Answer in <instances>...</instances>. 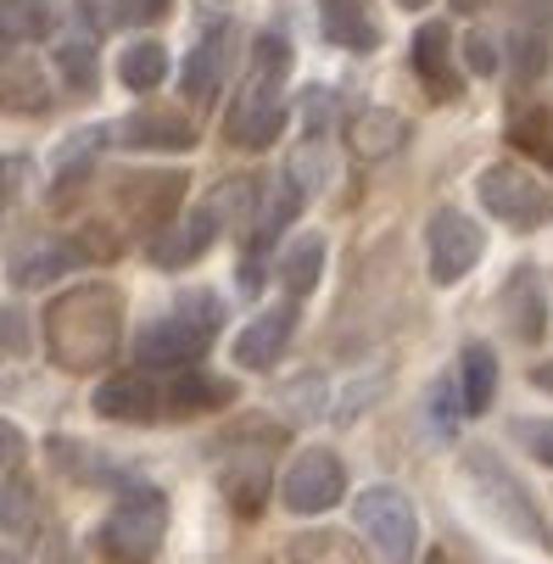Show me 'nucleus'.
I'll use <instances>...</instances> for the list:
<instances>
[{"label": "nucleus", "mask_w": 553, "mask_h": 564, "mask_svg": "<svg viewBox=\"0 0 553 564\" xmlns=\"http://www.w3.org/2000/svg\"><path fill=\"white\" fill-rule=\"evenodd\" d=\"M118 341V296L107 285H78L67 302L51 307V352L62 369H90L112 358Z\"/></svg>", "instance_id": "f257e3e1"}, {"label": "nucleus", "mask_w": 553, "mask_h": 564, "mask_svg": "<svg viewBox=\"0 0 553 564\" xmlns=\"http://www.w3.org/2000/svg\"><path fill=\"white\" fill-rule=\"evenodd\" d=\"M353 520H358L364 542H369L386 564H409V558H414V547H420V520H414V509H409V498H403L398 487H369V492H358Z\"/></svg>", "instance_id": "f03ea898"}, {"label": "nucleus", "mask_w": 553, "mask_h": 564, "mask_svg": "<svg viewBox=\"0 0 553 564\" xmlns=\"http://www.w3.org/2000/svg\"><path fill=\"white\" fill-rule=\"evenodd\" d=\"M476 191H481V207H487L492 218L514 224V229H542V224L553 218V191H547L536 174L514 169V163H492V169H481Z\"/></svg>", "instance_id": "7ed1b4c3"}, {"label": "nucleus", "mask_w": 553, "mask_h": 564, "mask_svg": "<svg viewBox=\"0 0 553 564\" xmlns=\"http://www.w3.org/2000/svg\"><path fill=\"white\" fill-rule=\"evenodd\" d=\"M425 252H431V280L436 285H458L487 252V229L469 224L458 207H436L425 224Z\"/></svg>", "instance_id": "20e7f679"}, {"label": "nucleus", "mask_w": 553, "mask_h": 564, "mask_svg": "<svg viewBox=\"0 0 553 564\" xmlns=\"http://www.w3.org/2000/svg\"><path fill=\"white\" fill-rule=\"evenodd\" d=\"M169 525V498L156 487H129L107 514V547L123 558H151Z\"/></svg>", "instance_id": "39448f33"}, {"label": "nucleus", "mask_w": 553, "mask_h": 564, "mask_svg": "<svg viewBox=\"0 0 553 564\" xmlns=\"http://www.w3.org/2000/svg\"><path fill=\"white\" fill-rule=\"evenodd\" d=\"M341 492H347V469L330 447H307L280 480V498L291 514H325V509H336Z\"/></svg>", "instance_id": "423d86ee"}, {"label": "nucleus", "mask_w": 553, "mask_h": 564, "mask_svg": "<svg viewBox=\"0 0 553 564\" xmlns=\"http://www.w3.org/2000/svg\"><path fill=\"white\" fill-rule=\"evenodd\" d=\"M280 85H285V78H269V73L247 67V90H241V101H235V112H229V140L235 145L263 151L285 129V90Z\"/></svg>", "instance_id": "0eeeda50"}, {"label": "nucleus", "mask_w": 553, "mask_h": 564, "mask_svg": "<svg viewBox=\"0 0 553 564\" xmlns=\"http://www.w3.org/2000/svg\"><path fill=\"white\" fill-rule=\"evenodd\" d=\"M207 341H213V330H202L196 318H185V313H169V318H156V325L140 330L134 358L145 369H185V364H196L207 352Z\"/></svg>", "instance_id": "6e6552de"}, {"label": "nucleus", "mask_w": 553, "mask_h": 564, "mask_svg": "<svg viewBox=\"0 0 553 564\" xmlns=\"http://www.w3.org/2000/svg\"><path fill=\"white\" fill-rule=\"evenodd\" d=\"M509 51L514 73L536 78L553 56V0H509Z\"/></svg>", "instance_id": "1a4fd4ad"}, {"label": "nucleus", "mask_w": 553, "mask_h": 564, "mask_svg": "<svg viewBox=\"0 0 553 564\" xmlns=\"http://www.w3.org/2000/svg\"><path fill=\"white\" fill-rule=\"evenodd\" d=\"M112 140L129 145V151H191L196 145V129L180 112H169V107H145V112L118 118Z\"/></svg>", "instance_id": "9d476101"}, {"label": "nucleus", "mask_w": 553, "mask_h": 564, "mask_svg": "<svg viewBox=\"0 0 553 564\" xmlns=\"http://www.w3.org/2000/svg\"><path fill=\"white\" fill-rule=\"evenodd\" d=\"M476 464H481V469H487V480H492V492H476V487H469V492H476V503H487V498H492L498 525H503V531H514L520 542H547V536H542V514L525 503L520 480H509V475L498 469V458H487V453H476Z\"/></svg>", "instance_id": "9b49d317"}, {"label": "nucleus", "mask_w": 553, "mask_h": 564, "mask_svg": "<svg viewBox=\"0 0 553 564\" xmlns=\"http://www.w3.org/2000/svg\"><path fill=\"white\" fill-rule=\"evenodd\" d=\"M291 330H296V307H291V302L258 313L252 325L235 336V364H241V369H274V358H280L285 341H291Z\"/></svg>", "instance_id": "f8f14e48"}, {"label": "nucleus", "mask_w": 553, "mask_h": 564, "mask_svg": "<svg viewBox=\"0 0 553 564\" xmlns=\"http://www.w3.org/2000/svg\"><path fill=\"white\" fill-rule=\"evenodd\" d=\"M503 307H509V325L520 341H536L542 325H547V280L536 263H520L503 285Z\"/></svg>", "instance_id": "ddd939ff"}, {"label": "nucleus", "mask_w": 553, "mask_h": 564, "mask_svg": "<svg viewBox=\"0 0 553 564\" xmlns=\"http://www.w3.org/2000/svg\"><path fill=\"white\" fill-rule=\"evenodd\" d=\"M213 235H218V207H202L185 224H163V235L151 240V258L180 269V263H191V258H202L213 247Z\"/></svg>", "instance_id": "4468645a"}, {"label": "nucleus", "mask_w": 553, "mask_h": 564, "mask_svg": "<svg viewBox=\"0 0 553 564\" xmlns=\"http://www.w3.org/2000/svg\"><path fill=\"white\" fill-rule=\"evenodd\" d=\"M319 29L341 51H375L380 45V23L369 18V0H325V7H319Z\"/></svg>", "instance_id": "2eb2a0df"}, {"label": "nucleus", "mask_w": 553, "mask_h": 564, "mask_svg": "<svg viewBox=\"0 0 553 564\" xmlns=\"http://www.w3.org/2000/svg\"><path fill=\"white\" fill-rule=\"evenodd\" d=\"M447 51H453L447 23H425V29L414 34V73L431 85V96H436V101H453V96H458V73H453Z\"/></svg>", "instance_id": "dca6fc26"}, {"label": "nucleus", "mask_w": 553, "mask_h": 564, "mask_svg": "<svg viewBox=\"0 0 553 564\" xmlns=\"http://www.w3.org/2000/svg\"><path fill=\"white\" fill-rule=\"evenodd\" d=\"M229 40H235L229 29H213V34L191 51V62H185V96H191V101H202V107H207V101L218 96L224 67H229Z\"/></svg>", "instance_id": "f3484780"}, {"label": "nucleus", "mask_w": 553, "mask_h": 564, "mask_svg": "<svg viewBox=\"0 0 553 564\" xmlns=\"http://www.w3.org/2000/svg\"><path fill=\"white\" fill-rule=\"evenodd\" d=\"M458 391H464V414H487L492 397H498V358L492 347H464V364H458Z\"/></svg>", "instance_id": "a211bd4d"}, {"label": "nucleus", "mask_w": 553, "mask_h": 564, "mask_svg": "<svg viewBox=\"0 0 553 564\" xmlns=\"http://www.w3.org/2000/svg\"><path fill=\"white\" fill-rule=\"evenodd\" d=\"M156 386H145V380H107L101 391H96V414L101 420H156Z\"/></svg>", "instance_id": "6ab92c4d"}, {"label": "nucleus", "mask_w": 553, "mask_h": 564, "mask_svg": "<svg viewBox=\"0 0 553 564\" xmlns=\"http://www.w3.org/2000/svg\"><path fill=\"white\" fill-rule=\"evenodd\" d=\"M403 134H409V118H403V112L369 107V112H358V123H353V151H358V156H386V151L403 145Z\"/></svg>", "instance_id": "aec40b11"}, {"label": "nucleus", "mask_w": 553, "mask_h": 564, "mask_svg": "<svg viewBox=\"0 0 553 564\" xmlns=\"http://www.w3.org/2000/svg\"><path fill=\"white\" fill-rule=\"evenodd\" d=\"M118 78H123L129 90H156V85L169 78V45H163V40H134V45H123Z\"/></svg>", "instance_id": "412c9836"}, {"label": "nucleus", "mask_w": 553, "mask_h": 564, "mask_svg": "<svg viewBox=\"0 0 553 564\" xmlns=\"http://www.w3.org/2000/svg\"><path fill=\"white\" fill-rule=\"evenodd\" d=\"M0 29H7V45H29L56 29V12L51 0H0Z\"/></svg>", "instance_id": "4be33fe9"}, {"label": "nucleus", "mask_w": 553, "mask_h": 564, "mask_svg": "<svg viewBox=\"0 0 553 564\" xmlns=\"http://www.w3.org/2000/svg\"><path fill=\"white\" fill-rule=\"evenodd\" d=\"M319 269H325V240L319 235H302V240H291V252L280 263V280H285L291 296H307L313 285H319Z\"/></svg>", "instance_id": "5701e85b"}, {"label": "nucleus", "mask_w": 553, "mask_h": 564, "mask_svg": "<svg viewBox=\"0 0 553 564\" xmlns=\"http://www.w3.org/2000/svg\"><path fill=\"white\" fill-rule=\"evenodd\" d=\"M56 67H62V78H67V90H78V96L96 90V45H90L85 34H73V40L56 45Z\"/></svg>", "instance_id": "b1692460"}, {"label": "nucleus", "mask_w": 553, "mask_h": 564, "mask_svg": "<svg viewBox=\"0 0 553 564\" xmlns=\"http://www.w3.org/2000/svg\"><path fill=\"white\" fill-rule=\"evenodd\" d=\"M67 263H73V252H67V247L29 252V258H18V269H12V285H45V280H56Z\"/></svg>", "instance_id": "393cba45"}, {"label": "nucleus", "mask_w": 553, "mask_h": 564, "mask_svg": "<svg viewBox=\"0 0 553 564\" xmlns=\"http://www.w3.org/2000/svg\"><path fill=\"white\" fill-rule=\"evenodd\" d=\"M425 409H431V425H436V436H453V420L464 414V391H458L453 380H436Z\"/></svg>", "instance_id": "a878e982"}, {"label": "nucleus", "mask_w": 553, "mask_h": 564, "mask_svg": "<svg viewBox=\"0 0 553 564\" xmlns=\"http://www.w3.org/2000/svg\"><path fill=\"white\" fill-rule=\"evenodd\" d=\"M224 397H229V386H224V380H207V375H185V380L174 386L180 409H213V402H224Z\"/></svg>", "instance_id": "bb28decb"}, {"label": "nucleus", "mask_w": 553, "mask_h": 564, "mask_svg": "<svg viewBox=\"0 0 553 564\" xmlns=\"http://www.w3.org/2000/svg\"><path fill=\"white\" fill-rule=\"evenodd\" d=\"M509 436H514L531 458L553 464V420H514V425H509Z\"/></svg>", "instance_id": "cd10ccee"}, {"label": "nucleus", "mask_w": 553, "mask_h": 564, "mask_svg": "<svg viewBox=\"0 0 553 564\" xmlns=\"http://www.w3.org/2000/svg\"><path fill=\"white\" fill-rule=\"evenodd\" d=\"M464 67H469V73H481V78H487V73H498L492 34H481V29H469V34H464Z\"/></svg>", "instance_id": "c85d7f7f"}, {"label": "nucleus", "mask_w": 553, "mask_h": 564, "mask_svg": "<svg viewBox=\"0 0 553 564\" xmlns=\"http://www.w3.org/2000/svg\"><path fill=\"white\" fill-rule=\"evenodd\" d=\"M29 487H18V480H7V531L18 536V525H29Z\"/></svg>", "instance_id": "c756f323"}, {"label": "nucleus", "mask_w": 553, "mask_h": 564, "mask_svg": "<svg viewBox=\"0 0 553 564\" xmlns=\"http://www.w3.org/2000/svg\"><path fill=\"white\" fill-rule=\"evenodd\" d=\"M156 12H169V0H129V7L112 12L107 23H134V18H156Z\"/></svg>", "instance_id": "7c9ffc66"}, {"label": "nucleus", "mask_w": 553, "mask_h": 564, "mask_svg": "<svg viewBox=\"0 0 553 564\" xmlns=\"http://www.w3.org/2000/svg\"><path fill=\"white\" fill-rule=\"evenodd\" d=\"M7 352H12V358H23V352H29V325H23V318H18L12 307H7Z\"/></svg>", "instance_id": "2f4dec72"}, {"label": "nucleus", "mask_w": 553, "mask_h": 564, "mask_svg": "<svg viewBox=\"0 0 553 564\" xmlns=\"http://www.w3.org/2000/svg\"><path fill=\"white\" fill-rule=\"evenodd\" d=\"M531 380H536V386H542V391H553V364H542V369H536V375H531Z\"/></svg>", "instance_id": "473e14b6"}, {"label": "nucleus", "mask_w": 553, "mask_h": 564, "mask_svg": "<svg viewBox=\"0 0 553 564\" xmlns=\"http://www.w3.org/2000/svg\"><path fill=\"white\" fill-rule=\"evenodd\" d=\"M453 7H458V12H469V7H481V0H453Z\"/></svg>", "instance_id": "72a5a7b5"}, {"label": "nucleus", "mask_w": 553, "mask_h": 564, "mask_svg": "<svg viewBox=\"0 0 553 564\" xmlns=\"http://www.w3.org/2000/svg\"><path fill=\"white\" fill-rule=\"evenodd\" d=\"M398 7H409V12H420V7H425V0H398Z\"/></svg>", "instance_id": "f704fd0d"}]
</instances>
